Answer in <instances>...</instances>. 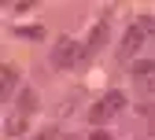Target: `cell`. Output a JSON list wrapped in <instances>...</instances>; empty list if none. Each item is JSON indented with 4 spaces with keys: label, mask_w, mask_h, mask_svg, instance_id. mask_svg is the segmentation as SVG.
Returning <instances> with one entry per match:
<instances>
[{
    "label": "cell",
    "mask_w": 155,
    "mask_h": 140,
    "mask_svg": "<svg viewBox=\"0 0 155 140\" xmlns=\"http://www.w3.org/2000/svg\"><path fill=\"white\" fill-rule=\"evenodd\" d=\"M15 33H18V37H30V41H41V37H45V30H41V26H18Z\"/></svg>",
    "instance_id": "obj_9"
},
{
    "label": "cell",
    "mask_w": 155,
    "mask_h": 140,
    "mask_svg": "<svg viewBox=\"0 0 155 140\" xmlns=\"http://www.w3.org/2000/svg\"><path fill=\"white\" fill-rule=\"evenodd\" d=\"M89 140H111V136H107V133H104V129H96V133H92V136H89Z\"/></svg>",
    "instance_id": "obj_11"
},
{
    "label": "cell",
    "mask_w": 155,
    "mask_h": 140,
    "mask_svg": "<svg viewBox=\"0 0 155 140\" xmlns=\"http://www.w3.org/2000/svg\"><path fill=\"white\" fill-rule=\"evenodd\" d=\"M85 59H89V48L70 41V37H59L55 48H52V67H59V70H70L78 63H85Z\"/></svg>",
    "instance_id": "obj_1"
},
{
    "label": "cell",
    "mask_w": 155,
    "mask_h": 140,
    "mask_svg": "<svg viewBox=\"0 0 155 140\" xmlns=\"http://www.w3.org/2000/svg\"><path fill=\"white\" fill-rule=\"evenodd\" d=\"M133 77H137V81L155 77V59H137V63H133Z\"/></svg>",
    "instance_id": "obj_8"
},
{
    "label": "cell",
    "mask_w": 155,
    "mask_h": 140,
    "mask_svg": "<svg viewBox=\"0 0 155 140\" xmlns=\"http://www.w3.org/2000/svg\"><path fill=\"white\" fill-rule=\"evenodd\" d=\"M107 37H111V26H107V18H100V22L92 26V33H89V41H85L89 55H92V52H100V48L107 44Z\"/></svg>",
    "instance_id": "obj_4"
},
{
    "label": "cell",
    "mask_w": 155,
    "mask_h": 140,
    "mask_svg": "<svg viewBox=\"0 0 155 140\" xmlns=\"http://www.w3.org/2000/svg\"><path fill=\"white\" fill-rule=\"evenodd\" d=\"M15 89H18V70L15 67H4V70H0V99L15 96Z\"/></svg>",
    "instance_id": "obj_5"
},
{
    "label": "cell",
    "mask_w": 155,
    "mask_h": 140,
    "mask_svg": "<svg viewBox=\"0 0 155 140\" xmlns=\"http://www.w3.org/2000/svg\"><path fill=\"white\" fill-rule=\"evenodd\" d=\"M55 136H59V133H55V129H45L41 136H37V140H55Z\"/></svg>",
    "instance_id": "obj_10"
},
{
    "label": "cell",
    "mask_w": 155,
    "mask_h": 140,
    "mask_svg": "<svg viewBox=\"0 0 155 140\" xmlns=\"http://www.w3.org/2000/svg\"><path fill=\"white\" fill-rule=\"evenodd\" d=\"M15 111L30 118V114L37 111V92H33V89H22V92H18V96H15Z\"/></svg>",
    "instance_id": "obj_7"
},
{
    "label": "cell",
    "mask_w": 155,
    "mask_h": 140,
    "mask_svg": "<svg viewBox=\"0 0 155 140\" xmlns=\"http://www.w3.org/2000/svg\"><path fill=\"white\" fill-rule=\"evenodd\" d=\"M144 41H148V33H144L137 22H133V26L126 30V37H122V44H118V55H122V59H133V55L144 48Z\"/></svg>",
    "instance_id": "obj_3"
},
{
    "label": "cell",
    "mask_w": 155,
    "mask_h": 140,
    "mask_svg": "<svg viewBox=\"0 0 155 140\" xmlns=\"http://www.w3.org/2000/svg\"><path fill=\"white\" fill-rule=\"evenodd\" d=\"M118 111H126V96H122V92H107V96H100V99L89 107V122H92V125H104V122H111Z\"/></svg>",
    "instance_id": "obj_2"
},
{
    "label": "cell",
    "mask_w": 155,
    "mask_h": 140,
    "mask_svg": "<svg viewBox=\"0 0 155 140\" xmlns=\"http://www.w3.org/2000/svg\"><path fill=\"white\" fill-rule=\"evenodd\" d=\"M26 125H30V118H26V114H18V111H11V114L4 118V133H8L11 140H15V136H22Z\"/></svg>",
    "instance_id": "obj_6"
}]
</instances>
